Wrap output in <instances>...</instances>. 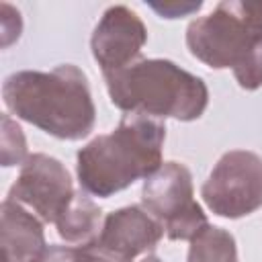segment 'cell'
<instances>
[{"label":"cell","instance_id":"obj_12","mask_svg":"<svg viewBox=\"0 0 262 262\" xmlns=\"http://www.w3.org/2000/svg\"><path fill=\"white\" fill-rule=\"evenodd\" d=\"M186 262H237L235 237L217 225H205L188 246Z\"/></svg>","mask_w":262,"mask_h":262},{"label":"cell","instance_id":"obj_2","mask_svg":"<svg viewBox=\"0 0 262 262\" xmlns=\"http://www.w3.org/2000/svg\"><path fill=\"white\" fill-rule=\"evenodd\" d=\"M166 125L139 113H125L119 125L96 135L76 154V174L84 192L108 199L139 178H149L164 162Z\"/></svg>","mask_w":262,"mask_h":262},{"label":"cell","instance_id":"obj_7","mask_svg":"<svg viewBox=\"0 0 262 262\" xmlns=\"http://www.w3.org/2000/svg\"><path fill=\"white\" fill-rule=\"evenodd\" d=\"M74 194L68 168L53 156L33 154L20 166L6 199L29 207L43 223H57Z\"/></svg>","mask_w":262,"mask_h":262},{"label":"cell","instance_id":"obj_8","mask_svg":"<svg viewBox=\"0 0 262 262\" xmlns=\"http://www.w3.org/2000/svg\"><path fill=\"white\" fill-rule=\"evenodd\" d=\"M147 43V29L143 20L129 6H108L96 23L90 49L94 61L100 66L102 76L119 72L139 59L143 45Z\"/></svg>","mask_w":262,"mask_h":262},{"label":"cell","instance_id":"obj_3","mask_svg":"<svg viewBox=\"0 0 262 262\" xmlns=\"http://www.w3.org/2000/svg\"><path fill=\"white\" fill-rule=\"evenodd\" d=\"M192 57L213 70H231L244 90L262 86V0H223L186 27Z\"/></svg>","mask_w":262,"mask_h":262},{"label":"cell","instance_id":"obj_9","mask_svg":"<svg viewBox=\"0 0 262 262\" xmlns=\"http://www.w3.org/2000/svg\"><path fill=\"white\" fill-rule=\"evenodd\" d=\"M162 225L139 205L123 207L104 217L100 235L92 248L113 262H133L151 252L162 239Z\"/></svg>","mask_w":262,"mask_h":262},{"label":"cell","instance_id":"obj_15","mask_svg":"<svg viewBox=\"0 0 262 262\" xmlns=\"http://www.w3.org/2000/svg\"><path fill=\"white\" fill-rule=\"evenodd\" d=\"M151 10H156L162 18H182L199 12L203 8L201 0H180V2H147Z\"/></svg>","mask_w":262,"mask_h":262},{"label":"cell","instance_id":"obj_6","mask_svg":"<svg viewBox=\"0 0 262 262\" xmlns=\"http://www.w3.org/2000/svg\"><path fill=\"white\" fill-rule=\"evenodd\" d=\"M211 213L225 219L246 217L262 207V158L248 149L225 151L201 186Z\"/></svg>","mask_w":262,"mask_h":262},{"label":"cell","instance_id":"obj_14","mask_svg":"<svg viewBox=\"0 0 262 262\" xmlns=\"http://www.w3.org/2000/svg\"><path fill=\"white\" fill-rule=\"evenodd\" d=\"M43 262H113L96 248H76V246H55L51 244L45 252Z\"/></svg>","mask_w":262,"mask_h":262},{"label":"cell","instance_id":"obj_11","mask_svg":"<svg viewBox=\"0 0 262 262\" xmlns=\"http://www.w3.org/2000/svg\"><path fill=\"white\" fill-rule=\"evenodd\" d=\"M102 223L104 219L100 207L84 192H76L66 211L59 215L55 227L66 244L76 248H88L96 244Z\"/></svg>","mask_w":262,"mask_h":262},{"label":"cell","instance_id":"obj_16","mask_svg":"<svg viewBox=\"0 0 262 262\" xmlns=\"http://www.w3.org/2000/svg\"><path fill=\"white\" fill-rule=\"evenodd\" d=\"M20 31H23L20 12L14 10L10 4H2V47H8L14 39H18Z\"/></svg>","mask_w":262,"mask_h":262},{"label":"cell","instance_id":"obj_10","mask_svg":"<svg viewBox=\"0 0 262 262\" xmlns=\"http://www.w3.org/2000/svg\"><path fill=\"white\" fill-rule=\"evenodd\" d=\"M2 262H43L47 252L43 221L20 203L4 199L0 205Z\"/></svg>","mask_w":262,"mask_h":262},{"label":"cell","instance_id":"obj_1","mask_svg":"<svg viewBox=\"0 0 262 262\" xmlns=\"http://www.w3.org/2000/svg\"><path fill=\"white\" fill-rule=\"evenodd\" d=\"M2 100L10 115L57 139L78 141L94 129L96 106L88 76L74 63L10 74L2 84Z\"/></svg>","mask_w":262,"mask_h":262},{"label":"cell","instance_id":"obj_4","mask_svg":"<svg viewBox=\"0 0 262 262\" xmlns=\"http://www.w3.org/2000/svg\"><path fill=\"white\" fill-rule=\"evenodd\" d=\"M102 78L111 102L125 113L188 123L201 119L209 104V88L203 78L170 59L139 57Z\"/></svg>","mask_w":262,"mask_h":262},{"label":"cell","instance_id":"obj_17","mask_svg":"<svg viewBox=\"0 0 262 262\" xmlns=\"http://www.w3.org/2000/svg\"><path fill=\"white\" fill-rule=\"evenodd\" d=\"M139 262H164V260H162V258H158L156 254H145V256H143Z\"/></svg>","mask_w":262,"mask_h":262},{"label":"cell","instance_id":"obj_13","mask_svg":"<svg viewBox=\"0 0 262 262\" xmlns=\"http://www.w3.org/2000/svg\"><path fill=\"white\" fill-rule=\"evenodd\" d=\"M2 121V147H0V158H2V166L10 168V166H23L29 158L27 154V139L23 129L16 125V121H12L8 115L0 117Z\"/></svg>","mask_w":262,"mask_h":262},{"label":"cell","instance_id":"obj_5","mask_svg":"<svg viewBox=\"0 0 262 262\" xmlns=\"http://www.w3.org/2000/svg\"><path fill=\"white\" fill-rule=\"evenodd\" d=\"M141 207L162 225L168 239H192L209 221L194 201L190 170L180 162H164L141 186Z\"/></svg>","mask_w":262,"mask_h":262}]
</instances>
